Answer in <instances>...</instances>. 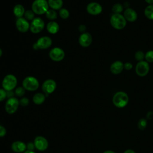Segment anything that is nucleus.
Returning a JSON list of instances; mask_svg holds the SVG:
<instances>
[{
	"mask_svg": "<svg viewBox=\"0 0 153 153\" xmlns=\"http://www.w3.org/2000/svg\"><path fill=\"white\" fill-rule=\"evenodd\" d=\"M129 102L128 94L123 91L116 92L112 97V103L115 106L118 108H123L126 106Z\"/></svg>",
	"mask_w": 153,
	"mask_h": 153,
	"instance_id": "nucleus-1",
	"label": "nucleus"
},
{
	"mask_svg": "<svg viewBox=\"0 0 153 153\" xmlns=\"http://www.w3.org/2000/svg\"><path fill=\"white\" fill-rule=\"evenodd\" d=\"M127 21L122 14H113L110 18L111 26L117 29H123L127 25Z\"/></svg>",
	"mask_w": 153,
	"mask_h": 153,
	"instance_id": "nucleus-2",
	"label": "nucleus"
},
{
	"mask_svg": "<svg viewBox=\"0 0 153 153\" xmlns=\"http://www.w3.org/2000/svg\"><path fill=\"white\" fill-rule=\"evenodd\" d=\"M48 7L49 5L47 0H35L32 4V10L37 15L45 14Z\"/></svg>",
	"mask_w": 153,
	"mask_h": 153,
	"instance_id": "nucleus-3",
	"label": "nucleus"
},
{
	"mask_svg": "<svg viewBox=\"0 0 153 153\" xmlns=\"http://www.w3.org/2000/svg\"><path fill=\"white\" fill-rule=\"evenodd\" d=\"M39 86L38 80L34 76H26L22 82V87L27 91H34L36 90Z\"/></svg>",
	"mask_w": 153,
	"mask_h": 153,
	"instance_id": "nucleus-4",
	"label": "nucleus"
},
{
	"mask_svg": "<svg viewBox=\"0 0 153 153\" xmlns=\"http://www.w3.org/2000/svg\"><path fill=\"white\" fill-rule=\"evenodd\" d=\"M17 84V79L13 74L7 75L2 82V88L5 91H11L16 88Z\"/></svg>",
	"mask_w": 153,
	"mask_h": 153,
	"instance_id": "nucleus-5",
	"label": "nucleus"
},
{
	"mask_svg": "<svg viewBox=\"0 0 153 153\" xmlns=\"http://www.w3.org/2000/svg\"><path fill=\"white\" fill-rule=\"evenodd\" d=\"M19 100L15 97H13L8 98L5 104V110L9 114H14L19 106Z\"/></svg>",
	"mask_w": 153,
	"mask_h": 153,
	"instance_id": "nucleus-6",
	"label": "nucleus"
},
{
	"mask_svg": "<svg viewBox=\"0 0 153 153\" xmlns=\"http://www.w3.org/2000/svg\"><path fill=\"white\" fill-rule=\"evenodd\" d=\"M150 66L146 60L138 62L135 66V72L137 75L143 77L147 75L149 72Z\"/></svg>",
	"mask_w": 153,
	"mask_h": 153,
	"instance_id": "nucleus-7",
	"label": "nucleus"
},
{
	"mask_svg": "<svg viewBox=\"0 0 153 153\" xmlns=\"http://www.w3.org/2000/svg\"><path fill=\"white\" fill-rule=\"evenodd\" d=\"M44 20L40 17H35L30 24V30L33 33H38L44 29Z\"/></svg>",
	"mask_w": 153,
	"mask_h": 153,
	"instance_id": "nucleus-8",
	"label": "nucleus"
},
{
	"mask_svg": "<svg viewBox=\"0 0 153 153\" xmlns=\"http://www.w3.org/2000/svg\"><path fill=\"white\" fill-rule=\"evenodd\" d=\"M56 82L52 79H48L44 81L42 84V90L45 93V96L53 93L56 88Z\"/></svg>",
	"mask_w": 153,
	"mask_h": 153,
	"instance_id": "nucleus-9",
	"label": "nucleus"
},
{
	"mask_svg": "<svg viewBox=\"0 0 153 153\" xmlns=\"http://www.w3.org/2000/svg\"><path fill=\"white\" fill-rule=\"evenodd\" d=\"M65 51L59 47H54L49 52L50 58L54 62L62 61L65 58Z\"/></svg>",
	"mask_w": 153,
	"mask_h": 153,
	"instance_id": "nucleus-10",
	"label": "nucleus"
},
{
	"mask_svg": "<svg viewBox=\"0 0 153 153\" xmlns=\"http://www.w3.org/2000/svg\"><path fill=\"white\" fill-rule=\"evenodd\" d=\"M33 143L35 148L39 151H44L48 147V142L47 139L42 136H36L34 139Z\"/></svg>",
	"mask_w": 153,
	"mask_h": 153,
	"instance_id": "nucleus-11",
	"label": "nucleus"
},
{
	"mask_svg": "<svg viewBox=\"0 0 153 153\" xmlns=\"http://www.w3.org/2000/svg\"><path fill=\"white\" fill-rule=\"evenodd\" d=\"M86 10L88 14L93 16H97L102 12L103 8L99 3L96 2H91L87 5Z\"/></svg>",
	"mask_w": 153,
	"mask_h": 153,
	"instance_id": "nucleus-12",
	"label": "nucleus"
},
{
	"mask_svg": "<svg viewBox=\"0 0 153 153\" xmlns=\"http://www.w3.org/2000/svg\"><path fill=\"white\" fill-rule=\"evenodd\" d=\"M16 26L17 29L22 33H25L30 29V24L28 21L23 17L17 18L16 22Z\"/></svg>",
	"mask_w": 153,
	"mask_h": 153,
	"instance_id": "nucleus-13",
	"label": "nucleus"
},
{
	"mask_svg": "<svg viewBox=\"0 0 153 153\" xmlns=\"http://www.w3.org/2000/svg\"><path fill=\"white\" fill-rule=\"evenodd\" d=\"M126 19L127 22L133 23L137 20V12L133 8L130 7H128L125 8L123 11V14Z\"/></svg>",
	"mask_w": 153,
	"mask_h": 153,
	"instance_id": "nucleus-14",
	"label": "nucleus"
},
{
	"mask_svg": "<svg viewBox=\"0 0 153 153\" xmlns=\"http://www.w3.org/2000/svg\"><path fill=\"white\" fill-rule=\"evenodd\" d=\"M38 49H47L49 48L52 44L51 38L49 36H44L40 37L35 42Z\"/></svg>",
	"mask_w": 153,
	"mask_h": 153,
	"instance_id": "nucleus-15",
	"label": "nucleus"
},
{
	"mask_svg": "<svg viewBox=\"0 0 153 153\" xmlns=\"http://www.w3.org/2000/svg\"><path fill=\"white\" fill-rule=\"evenodd\" d=\"M93 38L91 35L88 32L82 33L79 37L78 42L82 47H88L92 43Z\"/></svg>",
	"mask_w": 153,
	"mask_h": 153,
	"instance_id": "nucleus-16",
	"label": "nucleus"
},
{
	"mask_svg": "<svg viewBox=\"0 0 153 153\" xmlns=\"http://www.w3.org/2000/svg\"><path fill=\"white\" fill-rule=\"evenodd\" d=\"M109 69L112 74L118 75L124 70V63L120 60H116L111 65Z\"/></svg>",
	"mask_w": 153,
	"mask_h": 153,
	"instance_id": "nucleus-17",
	"label": "nucleus"
},
{
	"mask_svg": "<svg viewBox=\"0 0 153 153\" xmlns=\"http://www.w3.org/2000/svg\"><path fill=\"white\" fill-rule=\"evenodd\" d=\"M13 151L16 153H23L27 150L26 144L20 140H16L12 143L11 146Z\"/></svg>",
	"mask_w": 153,
	"mask_h": 153,
	"instance_id": "nucleus-18",
	"label": "nucleus"
},
{
	"mask_svg": "<svg viewBox=\"0 0 153 153\" xmlns=\"http://www.w3.org/2000/svg\"><path fill=\"white\" fill-rule=\"evenodd\" d=\"M47 30L51 34L57 33L60 29L59 24L55 21H51L48 22L46 26Z\"/></svg>",
	"mask_w": 153,
	"mask_h": 153,
	"instance_id": "nucleus-19",
	"label": "nucleus"
},
{
	"mask_svg": "<svg viewBox=\"0 0 153 153\" xmlns=\"http://www.w3.org/2000/svg\"><path fill=\"white\" fill-rule=\"evenodd\" d=\"M25 12V8L21 4H16L13 8L14 15L17 18L22 17V16H24Z\"/></svg>",
	"mask_w": 153,
	"mask_h": 153,
	"instance_id": "nucleus-20",
	"label": "nucleus"
},
{
	"mask_svg": "<svg viewBox=\"0 0 153 153\" xmlns=\"http://www.w3.org/2000/svg\"><path fill=\"white\" fill-rule=\"evenodd\" d=\"M48 4L51 9L54 10H60L63 6L62 0H48Z\"/></svg>",
	"mask_w": 153,
	"mask_h": 153,
	"instance_id": "nucleus-21",
	"label": "nucleus"
},
{
	"mask_svg": "<svg viewBox=\"0 0 153 153\" xmlns=\"http://www.w3.org/2000/svg\"><path fill=\"white\" fill-rule=\"evenodd\" d=\"M46 96L45 94L42 93H37L34 94L32 98L33 102L36 105H41L45 100Z\"/></svg>",
	"mask_w": 153,
	"mask_h": 153,
	"instance_id": "nucleus-22",
	"label": "nucleus"
},
{
	"mask_svg": "<svg viewBox=\"0 0 153 153\" xmlns=\"http://www.w3.org/2000/svg\"><path fill=\"white\" fill-rule=\"evenodd\" d=\"M143 13L146 18L153 20V4L148 5L145 7Z\"/></svg>",
	"mask_w": 153,
	"mask_h": 153,
	"instance_id": "nucleus-23",
	"label": "nucleus"
},
{
	"mask_svg": "<svg viewBox=\"0 0 153 153\" xmlns=\"http://www.w3.org/2000/svg\"><path fill=\"white\" fill-rule=\"evenodd\" d=\"M124 6L120 3H115L112 5V11L114 14H121L124 11Z\"/></svg>",
	"mask_w": 153,
	"mask_h": 153,
	"instance_id": "nucleus-24",
	"label": "nucleus"
},
{
	"mask_svg": "<svg viewBox=\"0 0 153 153\" xmlns=\"http://www.w3.org/2000/svg\"><path fill=\"white\" fill-rule=\"evenodd\" d=\"M45 16L48 19L51 20L52 21L56 19L57 17V13L56 12L55 10L53 9H48L45 13Z\"/></svg>",
	"mask_w": 153,
	"mask_h": 153,
	"instance_id": "nucleus-25",
	"label": "nucleus"
},
{
	"mask_svg": "<svg viewBox=\"0 0 153 153\" xmlns=\"http://www.w3.org/2000/svg\"><path fill=\"white\" fill-rule=\"evenodd\" d=\"M145 57V53L142 50H137L134 54V58L137 62L144 60Z\"/></svg>",
	"mask_w": 153,
	"mask_h": 153,
	"instance_id": "nucleus-26",
	"label": "nucleus"
},
{
	"mask_svg": "<svg viewBox=\"0 0 153 153\" xmlns=\"http://www.w3.org/2000/svg\"><path fill=\"white\" fill-rule=\"evenodd\" d=\"M147 126V120L146 118H142L139 120L137 122V127L140 130H143L145 129Z\"/></svg>",
	"mask_w": 153,
	"mask_h": 153,
	"instance_id": "nucleus-27",
	"label": "nucleus"
},
{
	"mask_svg": "<svg viewBox=\"0 0 153 153\" xmlns=\"http://www.w3.org/2000/svg\"><path fill=\"white\" fill-rule=\"evenodd\" d=\"M35 13L33 12L32 10H26L24 14V16L25 18L27 20H33L35 17Z\"/></svg>",
	"mask_w": 153,
	"mask_h": 153,
	"instance_id": "nucleus-28",
	"label": "nucleus"
},
{
	"mask_svg": "<svg viewBox=\"0 0 153 153\" xmlns=\"http://www.w3.org/2000/svg\"><path fill=\"white\" fill-rule=\"evenodd\" d=\"M25 91L26 90L23 87H18L16 88L14 90V93H15V95L17 96V97H22L25 94Z\"/></svg>",
	"mask_w": 153,
	"mask_h": 153,
	"instance_id": "nucleus-29",
	"label": "nucleus"
},
{
	"mask_svg": "<svg viewBox=\"0 0 153 153\" xmlns=\"http://www.w3.org/2000/svg\"><path fill=\"white\" fill-rule=\"evenodd\" d=\"M59 16L63 19H66L69 17V12L66 8H61L59 10Z\"/></svg>",
	"mask_w": 153,
	"mask_h": 153,
	"instance_id": "nucleus-30",
	"label": "nucleus"
},
{
	"mask_svg": "<svg viewBox=\"0 0 153 153\" xmlns=\"http://www.w3.org/2000/svg\"><path fill=\"white\" fill-rule=\"evenodd\" d=\"M145 60L148 63L153 62V50H149L145 53Z\"/></svg>",
	"mask_w": 153,
	"mask_h": 153,
	"instance_id": "nucleus-31",
	"label": "nucleus"
},
{
	"mask_svg": "<svg viewBox=\"0 0 153 153\" xmlns=\"http://www.w3.org/2000/svg\"><path fill=\"white\" fill-rule=\"evenodd\" d=\"M29 100L27 97H23L19 100V104L23 107L27 106L29 105Z\"/></svg>",
	"mask_w": 153,
	"mask_h": 153,
	"instance_id": "nucleus-32",
	"label": "nucleus"
},
{
	"mask_svg": "<svg viewBox=\"0 0 153 153\" xmlns=\"http://www.w3.org/2000/svg\"><path fill=\"white\" fill-rule=\"evenodd\" d=\"M7 97V91L4 88H0V102L4 100Z\"/></svg>",
	"mask_w": 153,
	"mask_h": 153,
	"instance_id": "nucleus-33",
	"label": "nucleus"
},
{
	"mask_svg": "<svg viewBox=\"0 0 153 153\" xmlns=\"http://www.w3.org/2000/svg\"><path fill=\"white\" fill-rule=\"evenodd\" d=\"M133 68V64L131 62H127L124 63V69L126 71H130Z\"/></svg>",
	"mask_w": 153,
	"mask_h": 153,
	"instance_id": "nucleus-34",
	"label": "nucleus"
},
{
	"mask_svg": "<svg viewBox=\"0 0 153 153\" xmlns=\"http://www.w3.org/2000/svg\"><path fill=\"white\" fill-rule=\"evenodd\" d=\"M6 134H7L6 128L3 126L0 125V137H2L5 136Z\"/></svg>",
	"mask_w": 153,
	"mask_h": 153,
	"instance_id": "nucleus-35",
	"label": "nucleus"
},
{
	"mask_svg": "<svg viewBox=\"0 0 153 153\" xmlns=\"http://www.w3.org/2000/svg\"><path fill=\"white\" fill-rule=\"evenodd\" d=\"M26 147H27V150H29V151H34L35 148L33 142H29L26 144Z\"/></svg>",
	"mask_w": 153,
	"mask_h": 153,
	"instance_id": "nucleus-36",
	"label": "nucleus"
},
{
	"mask_svg": "<svg viewBox=\"0 0 153 153\" xmlns=\"http://www.w3.org/2000/svg\"><path fill=\"white\" fill-rule=\"evenodd\" d=\"M146 120H150L153 118V111H149L146 114Z\"/></svg>",
	"mask_w": 153,
	"mask_h": 153,
	"instance_id": "nucleus-37",
	"label": "nucleus"
},
{
	"mask_svg": "<svg viewBox=\"0 0 153 153\" xmlns=\"http://www.w3.org/2000/svg\"><path fill=\"white\" fill-rule=\"evenodd\" d=\"M14 95H15L14 91H13V90H11V91H7V98H8V99L14 97Z\"/></svg>",
	"mask_w": 153,
	"mask_h": 153,
	"instance_id": "nucleus-38",
	"label": "nucleus"
},
{
	"mask_svg": "<svg viewBox=\"0 0 153 153\" xmlns=\"http://www.w3.org/2000/svg\"><path fill=\"white\" fill-rule=\"evenodd\" d=\"M78 29H79V30L80 32L84 33V32H85V30H86V27H85V26L84 25H81L79 26Z\"/></svg>",
	"mask_w": 153,
	"mask_h": 153,
	"instance_id": "nucleus-39",
	"label": "nucleus"
},
{
	"mask_svg": "<svg viewBox=\"0 0 153 153\" xmlns=\"http://www.w3.org/2000/svg\"><path fill=\"white\" fill-rule=\"evenodd\" d=\"M123 153H136L135 151L133 149H126Z\"/></svg>",
	"mask_w": 153,
	"mask_h": 153,
	"instance_id": "nucleus-40",
	"label": "nucleus"
},
{
	"mask_svg": "<svg viewBox=\"0 0 153 153\" xmlns=\"http://www.w3.org/2000/svg\"><path fill=\"white\" fill-rule=\"evenodd\" d=\"M145 1L148 5L153 4V0H145Z\"/></svg>",
	"mask_w": 153,
	"mask_h": 153,
	"instance_id": "nucleus-41",
	"label": "nucleus"
},
{
	"mask_svg": "<svg viewBox=\"0 0 153 153\" xmlns=\"http://www.w3.org/2000/svg\"><path fill=\"white\" fill-rule=\"evenodd\" d=\"M103 153H115V152L113 151H111V150H107V151H104Z\"/></svg>",
	"mask_w": 153,
	"mask_h": 153,
	"instance_id": "nucleus-42",
	"label": "nucleus"
},
{
	"mask_svg": "<svg viewBox=\"0 0 153 153\" xmlns=\"http://www.w3.org/2000/svg\"><path fill=\"white\" fill-rule=\"evenodd\" d=\"M23 153H36L34 152V151H29V150H26Z\"/></svg>",
	"mask_w": 153,
	"mask_h": 153,
	"instance_id": "nucleus-43",
	"label": "nucleus"
},
{
	"mask_svg": "<svg viewBox=\"0 0 153 153\" xmlns=\"http://www.w3.org/2000/svg\"><path fill=\"white\" fill-rule=\"evenodd\" d=\"M2 55V49L0 48V57H1Z\"/></svg>",
	"mask_w": 153,
	"mask_h": 153,
	"instance_id": "nucleus-44",
	"label": "nucleus"
}]
</instances>
